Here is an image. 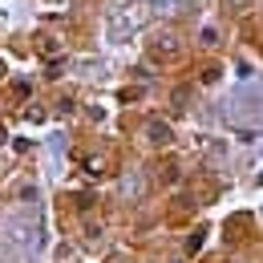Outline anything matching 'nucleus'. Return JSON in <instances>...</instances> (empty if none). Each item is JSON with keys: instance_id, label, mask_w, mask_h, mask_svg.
<instances>
[{"instance_id": "nucleus-1", "label": "nucleus", "mask_w": 263, "mask_h": 263, "mask_svg": "<svg viewBox=\"0 0 263 263\" xmlns=\"http://www.w3.org/2000/svg\"><path fill=\"white\" fill-rule=\"evenodd\" d=\"M146 134H150V142H154V146H166V142H170V126H162V122H150Z\"/></svg>"}]
</instances>
